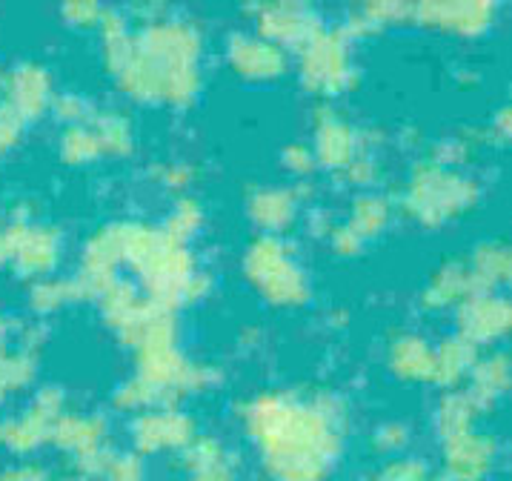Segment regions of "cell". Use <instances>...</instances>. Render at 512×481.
Here are the masks:
<instances>
[{
	"mask_svg": "<svg viewBox=\"0 0 512 481\" xmlns=\"http://www.w3.org/2000/svg\"><path fill=\"white\" fill-rule=\"evenodd\" d=\"M75 290V284H69V281H49V284H41L38 290H35V307H55L58 301H63V295L72 293Z\"/></svg>",
	"mask_w": 512,
	"mask_h": 481,
	"instance_id": "8fae6325",
	"label": "cell"
},
{
	"mask_svg": "<svg viewBox=\"0 0 512 481\" xmlns=\"http://www.w3.org/2000/svg\"><path fill=\"white\" fill-rule=\"evenodd\" d=\"M6 255H12V244H9V235L0 232V261H3Z\"/></svg>",
	"mask_w": 512,
	"mask_h": 481,
	"instance_id": "9a60e30c",
	"label": "cell"
},
{
	"mask_svg": "<svg viewBox=\"0 0 512 481\" xmlns=\"http://www.w3.org/2000/svg\"><path fill=\"white\" fill-rule=\"evenodd\" d=\"M9 244H12V255H18V264L23 270L41 272L52 267L55 261V232L49 230H26V227H9Z\"/></svg>",
	"mask_w": 512,
	"mask_h": 481,
	"instance_id": "3957f363",
	"label": "cell"
},
{
	"mask_svg": "<svg viewBox=\"0 0 512 481\" xmlns=\"http://www.w3.org/2000/svg\"><path fill=\"white\" fill-rule=\"evenodd\" d=\"M46 479V473H43L41 467H35V464H23V467H15V470H6L0 481H43Z\"/></svg>",
	"mask_w": 512,
	"mask_h": 481,
	"instance_id": "4fadbf2b",
	"label": "cell"
},
{
	"mask_svg": "<svg viewBox=\"0 0 512 481\" xmlns=\"http://www.w3.org/2000/svg\"><path fill=\"white\" fill-rule=\"evenodd\" d=\"M232 61L241 66V72H275L281 66V52L264 41H252V38H235L232 43Z\"/></svg>",
	"mask_w": 512,
	"mask_h": 481,
	"instance_id": "ba28073f",
	"label": "cell"
},
{
	"mask_svg": "<svg viewBox=\"0 0 512 481\" xmlns=\"http://www.w3.org/2000/svg\"><path fill=\"white\" fill-rule=\"evenodd\" d=\"M249 427L275 481H321L338 453L332 421L284 398H261L249 413Z\"/></svg>",
	"mask_w": 512,
	"mask_h": 481,
	"instance_id": "6da1fadb",
	"label": "cell"
},
{
	"mask_svg": "<svg viewBox=\"0 0 512 481\" xmlns=\"http://www.w3.org/2000/svg\"><path fill=\"white\" fill-rule=\"evenodd\" d=\"M52 436L66 450H75L78 461L92 459V456H98V447H101L103 424L98 419H72V416H66V419L55 421Z\"/></svg>",
	"mask_w": 512,
	"mask_h": 481,
	"instance_id": "52a82bcc",
	"label": "cell"
},
{
	"mask_svg": "<svg viewBox=\"0 0 512 481\" xmlns=\"http://www.w3.org/2000/svg\"><path fill=\"white\" fill-rule=\"evenodd\" d=\"M384 481H421V467L418 464H404V461H395L384 470Z\"/></svg>",
	"mask_w": 512,
	"mask_h": 481,
	"instance_id": "7c38bea8",
	"label": "cell"
},
{
	"mask_svg": "<svg viewBox=\"0 0 512 481\" xmlns=\"http://www.w3.org/2000/svg\"><path fill=\"white\" fill-rule=\"evenodd\" d=\"M189 481H235V476L229 473V467H226L224 461H221V464H215V467L195 470V476H192Z\"/></svg>",
	"mask_w": 512,
	"mask_h": 481,
	"instance_id": "5bb4252c",
	"label": "cell"
},
{
	"mask_svg": "<svg viewBox=\"0 0 512 481\" xmlns=\"http://www.w3.org/2000/svg\"><path fill=\"white\" fill-rule=\"evenodd\" d=\"M18 129H21V112L9 101H3L0 104V149H6L18 138Z\"/></svg>",
	"mask_w": 512,
	"mask_h": 481,
	"instance_id": "30bf717a",
	"label": "cell"
},
{
	"mask_svg": "<svg viewBox=\"0 0 512 481\" xmlns=\"http://www.w3.org/2000/svg\"><path fill=\"white\" fill-rule=\"evenodd\" d=\"M135 441L144 450H164V447H181L189 441V421L175 413H152L135 424Z\"/></svg>",
	"mask_w": 512,
	"mask_h": 481,
	"instance_id": "5b68a950",
	"label": "cell"
},
{
	"mask_svg": "<svg viewBox=\"0 0 512 481\" xmlns=\"http://www.w3.org/2000/svg\"><path fill=\"white\" fill-rule=\"evenodd\" d=\"M0 387H3V384H0ZM0 393H3V390H0Z\"/></svg>",
	"mask_w": 512,
	"mask_h": 481,
	"instance_id": "e0dca14e",
	"label": "cell"
},
{
	"mask_svg": "<svg viewBox=\"0 0 512 481\" xmlns=\"http://www.w3.org/2000/svg\"><path fill=\"white\" fill-rule=\"evenodd\" d=\"M98 144H101L98 132L83 129V126H72V129L66 132V138H63V152H66L72 161H81V158L95 155V152H98Z\"/></svg>",
	"mask_w": 512,
	"mask_h": 481,
	"instance_id": "9c48e42d",
	"label": "cell"
},
{
	"mask_svg": "<svg viewBox=\"0 0 512 481\" xmlns=\"http://www.w3.org/2000/svg\"><path fill=\"white\" fill-rule=\"evenodd\" d=\"M249 272L264 287V293L278 298V301H298L304 295L301 272L295 270V264L289 261L275 241L264 238L249 250Z\"/></svg>",
	"mask_w": 512,
	"mask_h": 481,
	"instance_id": "7a4b0ae2",
	"label": "cell"
},
{
	"mask_svg": "<svg viewBox=\"0 0 512 481\" xmlns=\"http://www.w3.org/2000/svg\"><path fill=\"white\" fill-rule=\"evenodd\" d=\"M0 338H3V324H0Z\"/></svg>",
	"mask_w": 512,
	"mask_h": 481,
	"instance_id": "2e32d148",
	"label": "cell"
},
{
	"mask_svg": "<svg viewBox=\"0 0 512 481\" xmlns=\"http://www.w3.org/2000/svg\"><path fill=\"white\" fill-rule=\"evenodd\" d=\"M46 98H49V78L41 66L26 63L9 75V104L21 112V118L41 112Z\"/></svg>",
	"mask_w": 512,
	"mask_h": 481,
	"instance_id": "277c9868",
	"label": "cell"
},
{
	"mask_svg": "<svg viewBox=\"0 0 512 481\" xmlns=\"http://www.w3.org/2000/svg\"><path fill=\"white\" fill-rule=\"evenodd\" d=\"M312 81L315 84H327V86H338L341 75L347 72V58H344V49L341 43L335 41L332 35L327 38H318V41L309 43L307 52V63H304Z\"/></svg>",
	"mask_w": 512,
	"mask_h": 481,
	"instance_id": "8992f818",
	"label": "cell"
}]
</instances>
